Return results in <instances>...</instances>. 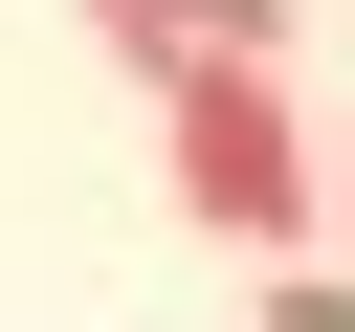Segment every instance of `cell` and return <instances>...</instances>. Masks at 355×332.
Segmentation results:
<instances>
[{"mask_svg":"<svg viewBox=\"0 0 355 332\" xmlns=\"http://www.w3.org/2000/svg\"><path fill=\"white\" fill-rule=\"evenodd\" d=\"M133 89H178V66H288V0H67Z\"/></svg>","mask_w":355,"mask_h":332,"instance_id":"cell-2","label":"cell"},{"mask_svg":"<svg viewBox=\"0 0 355 332\" xmlns=\"http://www.w3.org/2000/svg\"><path fill=\"white\" fill-rule=\"evenodd\" d=\"M311 243H333V266H355V111H333V133H311Z\"/></svg>","mask_w":355,"mask_h":332,"instance_id":"cell-4","label":"cell"},{"mask_svg":"<svg viewBox=\"0 0 355 332\" xmlns=\"http://www.w3.org/2000/svg\"><path fill=\"white\" fill-rule=\"evenodd\" d=\"M266 332H355V266H266Z\"/></svg>","mask_w":355,"mask_h":332,"instance_id":"cell-3","label":"cell"},{"mask_svg":"<svg viewBox=\"0 0 355 332\" xmlns=\"http://www.w3.org/2000/svg\"><path fill=\"white\" fill-rule=\"evenodd\" d=\"M155 177H178V221H222L244 266H311V89H288V66H178V89H155Z\"/></svg>","mask_w":355,"mask_h":332,"instance_id":"cell-1","label":"cell"}]
</instances>
